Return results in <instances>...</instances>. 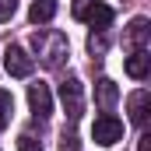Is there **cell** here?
I'll list each match as a JSON object with an SVG mask.
<instances>
[{
	"mask_svg": "<svg viewBox=\"0 0 151 151\" xmlns=\"http://www.w3.org/2000/svg\"><path fill=\"white\" fill-rule=\"evenodd\" d=\"M32 46H35L39 63H42L46 70H56V67H63V60H67V53H70L67 35H63V32H56V28L32 32Z\"/></svg>",
	"mask_w": 151,
	"mask_h": 151,
	"instance_id": "obj_1",
	"label": "cell"
},
{
	"mask_svg": "<svg viewBox=\"0 0 151 151\" xmlns=\"http://www.w3.org/2000/svg\"><path fill=\"white\" fill-rule=\"evenodd\" d=\"M74 18L84 21V25H91V28H109L113 7L102 4V0H77V4H74Z\"/></svg>",
	"mask_w": 151,
	"mask_h": 151,
	"instance_id": "obj_2",
	"label": "cell"
},
{
	"mask_svg": "<svg viewBox=\"0 0 151 151\" xmlns=\"http://www.w3.org/2000/svg\"><path fill=\"white\" fill-rule=\"evenodd\" d=\"M91 137H95V144H102V148H113L116 141H123V123H119L113 113H102V116H95Z\"/></svg>",
	"mask_w": 151,
	"mask_h": 151,
	"instance_id": "obj_3",
	"label": "cell"
},
{
	"mask_svg": "<svg viewBox=\"0 0 151 151\" xmlns=\"http://www.w3.org/2000/svg\"><path fill=\"white\" fill-rule=\"evenodd\" d=\"M4 70L11 77H28L35 70V60H32L21 46H7V49H4Z\"/></svg>",
	"mask_w": 151,
	"mask_h": 151,
	"instance_id": "obj_4",
	"label": "cell"
},
{
	"mask_svg": "<svg viewBox=\"0 0 151 151\" xmlns=\"http://www.w3.org/2000/svg\"><path fill=\"white\" fill-rule=\"evenodd\" d=\"M60 102H63V109H67L70 119H81V113H84V95H81V81L77 77H67L60 84Z\"/></svg>",
	"mask_w": 151,
	"mask_h": 151,
	"instance_id": "obj_5",
	"label": "cell"
},
{
	"mask_svg": "<svg viewBox=\"0 0 151 151\" xmlns=\"http://www.w3.org/2000/svg\"><path fill=\"white\" fill-rule=\"evenodd\" d=\"M28 106H32V113L39 119H46V116L53 113V95H49L46 84H28Z\"/></svg>",
	"mask_w": 151,
	"mask_h": 151,
	"instance_id": "obj_6",
	"label": "cell"
},
{
	"mask_svg": "<svg viewBox=\"0 0 151 151\" xmlns=\"http://www.w3.org/2000/svg\"><path fill=\"white\" fill-rule=\"evenodd\" d=\"M127 106H130V123L134 127H144L148 123V113H151V95L141 88V91H134L130 99H127Z\"/></svg>",
	"mask_w": 151,
	"mask_h": 151,
	"instance_id": "obj_7",
	"label": "cell"
},
{
	"mask_svg": "<svg viewBox=\"0 0 151 151\" xmlns=\"http://www.w3.org/2000/svg\"><path fill=\"white\" fill-rule=\"evenodd\" d=\"M95 102H99V109L102 113H109L116 102H119V88H116V81L109 77H99V84H95Z\"/></svg>",
	"mask_w": 151,
	"mask_h": 151,
	"instance_id": "obj_8",
	"label": "cell"
},
{
	"mask_svg": "<svg viewBox=\"0 0 151 151\" xmlns=\"http://www.w3.org/2000/svg\"><path fill=\"white\" fill-rule=\"evenodd\" d=\"M148 35H151V21H148V18H134L130 28H127V35H123V42H127L130 49H144Z\"/></svg>",
	"mask_w": 151,
	"mask_h": 151,
	"instance_id": "obj_9",
	"label": "cell"
},
{
	"mask_svg": "<svg viewBox=\"0 0 151 151\" xmlns=\"http://www.w3.org/2000/svg\"><path fill=\"white\" fill-rule=\"evenodd\" d=\"M148 70H151V53L148 49H134L127 56V74L141 81V77H148Z\"/></svg>",
	"mask_w": 151,
	"mask_h": 151,
	"instance_id": "obj_10",
	"label": "cell"
},
{
	"mask_svg": "<svg viewBox=\"0 0 151 151\" xmlns=\"http://www.w3.org/2000/svg\"><path fill=\"white\" fill-rule=\"evenodd\" d=\"M53 14H56V0H35L32 11H28L32 25H46V21H53Z\"/></svg>",
	"mask_w": 151,
	"mask_h": 151,
	"instance_id": "obj_11",
	"label": "cell"
},
{
	"mask_svg": "<svg viewBox=\"0 0 151 151\" xmlns=\"http://www.w3.org/2000/svg\"><path fill=\"white\" fill-rule=\"evenodd\" d=\"M106 49H109V39H106V28H99V32H91V35H88V53L102 56Z\"/></svg>",
	"mask_w": 151,
	"mask_h": 151,
	"instance_id": "obj_12",
	"label": "cell"
},
{
	"mask_svg": "<svg viewBox=\"0 0 151 151\" xmlns=\"http://www.w3.org/2000/svg\"><path fill=\"white\" fill-rule=\"evenodd\" d=\"M11 109H14V99H11V91L0 88V130L11 123Z\"/></svg>",
	"mask_w": 151,
	"mask_h": 151,
	"instance_id": "obj_13",
	"label": "cell"
},
{
	"mask_svg": "<svg viewBox=\"0 0 151 151\" xmlns=\"http://www.w3.org/2000/svg\"><path fill=\"white\" fill-rule=\"evenodd\" d=\"M18 151H42V144H39L32 134H21V141H18Z\"/></svg>",
	"mask_w": 151,
	"mask_h": 151,
	"instance_id": "obj_14",
	"label": "cell"
},
{
	"mask_svg": "<svg viewBox=\"0 0 151 151\" xmlns=\"http://www.w3.org/2000/svg\"><path fill=\"white\" fill-rule=\"evenodd\" d=\"M18 11V0H0V21H11Z\"/></svg>",
	"mask_w": 151,
	"mask_h": 151,
	"instance_id": "obj_15",
	"label": "cell"
},
{
	"mask_svg": "<svg viewBox=\"0 0 151 151\" xmlns=\"http://www.w3.org/2000/svg\"><path fill=\"white\" fill-rule=\"evenodd\" d=\"M77 148V134L74 130H63V137H60V151H74Z\"/></svg>",
	"mask_w": 151,
	"mask_h": 151,
	"instance_id": "obj_16",
	"label": "cell"
},
{
	"mask_svg": "<svg viewBox=\"0 0 151 151\" xmlns=\"http://www.w3.org/2000/svg\"><path fill=\"white\" fill-rule=\"evenodd\" d=\"M137 151H151V134H141V144H137Z\"/></svg>",
	"mask_w": 151,
	"mask_h": 151,
	"instance_id": "obj_17",
	"label": "cell"
}]
</instances>
